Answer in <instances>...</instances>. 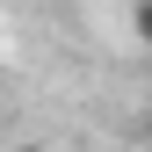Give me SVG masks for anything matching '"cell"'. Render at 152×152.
Returning a JSON list of instances; mask_svg holds the SVG:
<instances>
[{
	"mask_svg": "<svg viewBox=\"0 0 152 152\" xmlns=\"http://www.w3.org/2000/svg\"><path fill=\"white\" fill-rule=\"evenodd\" d=\"M138 36L152 44V0H138Z\"/></svg>",
	"mask_w": 152,
	"mask_h": 152,
	"instance_id": "cell-1",
	"label": "cell"
}]
</instances>
